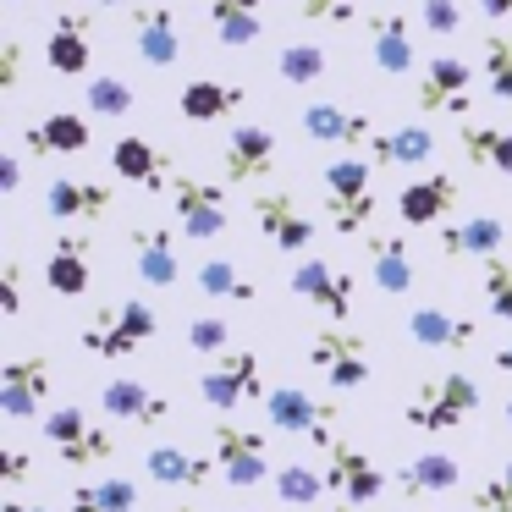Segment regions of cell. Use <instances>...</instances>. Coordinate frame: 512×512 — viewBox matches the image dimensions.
I'll use <instances>...</instances> for the list:
<instances>
[{
  "mask_svg": "<svg viewBox=\"0 0 512 512\" xmlns=\"http://www.w3.org/2000/svg\"><path fill=\"white\" fill-rule=\"evenodd\" d=\"M479 402H485L479 380L463 375V369H446V375H424L419 386H413L402 419H408L413 430H424V435H441V430H457V424L474 419Z\"/></svg>",
  "mask_w": 512,
  "mask_h": 512,
  "instance_id": "cell-1",
  "label": "cell"
},
{
  "mask_svg": "<svg viewBox=\"0 0 512 512\" xmlns=\"http://www.w3.org/2000/svg\"><path fill=\"white\" fill-rule=\"evenodd\" d=\"M160 320L155 309H149L144 298H122V303H105V309L89 314V325L78 331V347L94 358H105V364H122V358H133L144 342H155Z\"/></svg>",
  "mask_w": 512,
  "mask_h": 512,
  "instance_id": "cell-2",
  "label": "cell"
},
{
  "mask_svg": "<svg viewBox=\"0 0 512 512\" xmlns=\"http://www.w3.org/2000/svg\"><path fill=\"white\" fill-rule=\"evenodd\" d=\"M380 199H375V160L358 155H336L325 166V215L342 237H369Z\"/></svg>",
  "mask_w": 512,
  "mask_h": 512,
  "instance_id": "cell-3",
  "label": "cell"
},
{
  "mask_svg": "<svg viewBox=\"0 0 512 512\" xmlns=\"http://www.w3.org/2000/svg\"><path fill=\"white\" fill-rule=\"evenodd\" d=\"M199 397L210 402L215 413H237V408H254V402H265V358L248 353V347H232V353H221L210 369L199 375Z\"/></svg>",
  "mask_w": 512,
  "mask_h": 512,
  "instance_id": "cell-4",
  "label": "cell"
},
{
  "mask_svg": "<svg viewBox=\"0 0 512 512\" xmlns=\"http://www.w3.org/2000/svg\"><path fill=\"white\" fill-rule=\"evenodd\" d=\"M210 446H215V463H221V479L232 490H254V485H265V479H276L270 452H265V430H254V424L215 419Z\"/></svg>",
  "mask_w": 512,
  "mask_h": 512,
  "instance_id": "cell-5",
  "label": "cell"
},
{
  "mask_svg": "<svg viewBox=\"0 0 512 512\" xmlns=\"http://www.w3.org/2000/svg\"><path fill=\"white\" fill-rule=\"evenodd\" d=\"M39 424H45V441L56 446V457L67 468H89V463H111L116 457V435L100 430L83 408H50Z\"/></svg>",
  "mask_w": 512,
  "mask_h": 512,
  "instance_id": "cell-6",
  "label": "cell"
},
{
  "mask_svg": "<svg viewBox=\"0 0 512 512\" xmlns=\"http://www.w3.org/2000/svg\"><path fill=\"white\" fill-rule=\"evenodd\" d=\"M265 419H270V430H281V435H309L320 452L336 446V408L320 402V397H309L303 386H276L270 391Z\"/></svg>",
  "mask_w": 512,
  "mask_h": 512,
  "instance_id": "cell-7",
  "label": "cell"
},
{
  "mask_svg": "<svg viewBox=\"0 0 512 512\" xmlns=\"http://www.w3.org/2000/svg\"><path fill=\"white\" fill-rule=\"evenodd\" d=\"M56 386V364L45 353H12L0 364V413L6 419H39Z\"/></svg>",
  "mask_w": 512,
  "mask_h": 512,
  "instance_id": "cell-8",
  "label": "cell"
},
{
  "mask_svg": "<svg viewBox=\"0 0 512 512\" xmlns=\"http://www.w3.org/2000/svg\"><path fill=\"white\" fill-rule=\"evenodd\" d=\"M309 364L331 380V391H358L369 380V342L347 325H320L309 342Z\"/></svg>",
  "mask_w": 512,
  "mask_h": 512,
  "instance_id": "cell-9",
  "label": "cell"
},
{
  "mask_svg": "<svg viewBox=\"0 0 512 512\" xmlns=\"http://www.w3.org/2000/svg\"><path fill=\"white\" fill-rule=\"evenodd\" d=\"M171 210H177V232L193 237V243H210V237H221L226 226H232L221 182L182 177V171H177V182H171Z\"/></svg>",
  "mask_w": 512,
  "mask_h": 512,
  "instance_id": "cell-10",
  "label": "cell"
},
{
  "mask_svg": "<svg viewBox=\"0 0 512 512\" xmlns=\"http://www.w3.org/2000/svg\"><path fill=\"white\" fill-rule=\"evenodd\" d=\"M292 292L309 298L314 309L325 314V325H347V320H353V309H358L353 276H347L342 265H331V259H320V254H309V259L292 265Z\"/></svg>",
  "mask_w": 512,
  "mask_h": 512,
  "instance_id": "cell-11",
  "label": "cell"
},
{
  "mask_svg": "<svg viewBox=\"0 0 512 512\" xmlns=\"http://www.w3.org/2000/svg\"><path fill=\"white\" fill-rule=\"evenodd\" d=\"M254 226L276 254H292V259H303L309 243H314V215L281 188L276 193H254Z\"/></svg>",
  "mask_w": 512,
  "mask_h": 512,
  "instance_id": "cell-12",
  "label": "cell"
},
{
  "mask_svg": "<svg viewBox=\"0 0 512 512\" xmlns=\"http://www.w3.org/2000/svg\"><path fill=\"white\" fill-rule=\"evenodd\" d=\"M325 485H331V496L347 501V507H369V501L386 496L380 463L369 452H358L353 441H336L331 452H325Z\"/></svg>",
  "mask_w": 512,
  "mask_h": 512,
  "instance_id": "cell-13",
  "label": "cell"
},
{
  "mask_svg": "<svg viewBox=\"0 0 512 512\" xmlns=\"http://www.w3.org/2000/svg\"><path fill=\"white\" fill-rule=\"evenodd\" d=\"M474 100V67L463 56H430L419 72V111L424 116H468Z\"/></svg>",
  "mask_w": 512,
  "mask_h": 512,
  "instance_id": "cell-14",
  "label": "cell"
},
{
  "mask_svg": "<svg viewBox=\"0 0 512 512\" xmlns=\"http://www.w3.org/2000/svg\"><path fill=\"white\" fill-rule=\"evenodd\" d=\"M298 127H303V138H314V144H331V149H347V155L369 149V144H375V133H380V127L369 122L364 111H347V105H331V100L303 105Z\"/></svg>",
  "mask_w": 512,
  "mask_h": 512,
  "instance_id": "cell-15",
  "label": "cell"
},
{
  "mask_svg": "<svg viewBox=\"0 0 512 512\" xmlns=\"http://www.w3.org/2000/svg\"><path fill=\"white\" fill-rule=\"evenodd\" d=\"M221 171H226V182H237V188L270 177V171H276V133H270V127H254V122L232 127L226 144H221Z\"/></svg>",
  "mask_w": 512,
  "mask_h": 512,
  "instance_id": "cell-16",
  "label": "cell"
},
{
  "mask_svg": "<svg viewBox=\"0 0 512 512\" xmlns=\"http://www.w3.org/2000/svg\"><path fill=\"white\" fill-rule=\"evenodd\" d=\"M133 50L144 67H177L182 56V28H177V12L166 0H144L133 6Z\"/></svg>",
  "mask_w": 512,
  "mask_h": 512,
  "instance_id": "cell-17",
  "label": "cell"
},
{
  "mask_svg": "<svg viewBox=\"0 0 512 512\" xmlns=\"http://www.w3.org/2000/svg\"><path fill=\"white\" fill-rule=\"evenodd\" d=\"M111 166H116L122 182H133V188H144V193H171V182H177L171 155L155 149L149 138H138V133H122L111 144Z\"/></svg>",
  "mask_w": 512,
  "mask_h": 512,
  "instance_id": "cell-18",
  "label": "cell"
},
{
  "mask_svg": "<svg viewBox=\"0 0 512 512\" xmlns=\"http://www.w3.org/2000/svg\"><path fill=\"white\" fill-rule=\"evenodd\" d=\"M127 254H133V276L144 287H177L182 259H177V232L171 226H133Z\"/></svg>",
  "mask_w": 512,
  "mask_h": 512,
  "instance_id": "cell-19",
  "label": "cell"
},
{
  "mask_svg": "<svg viewBox=\"0 0 512 512\" xmlns=\"http://www.w3.org/2000/svg\"><path fill=\"white\" fill-rule=\"evenodd\" d=\"M100 408H105V419L138 424V430H155V424H166V419H171V402L160 397V391H149L144 380H133V375H116V380H105V391H100Z\"/></svg>",
  "mask_w": 512,
  "mask_h": 512,
  "instance_id": "cell-20",
  "label": "cell"
},
{
  "mask_svg": "<svg viewBox=\"0 0 512 512\" xmlns=\"http://www.w3.org/2000/svg\"><path fill=\"white\" fill-rule=\"evenodd\" d=\"M111 188L89 177H50L45 182V215L50 221H105L111 215Z\"/></svg>",
  "mask_w": 512,
  "mask_h": 512,
  "instance_id": "cell-21",
  "label": "cell"
},
{
  "mask_svg": "<svg viewBox=\"0 0 512 512\" xmlns=\"http://www.w3.org/2000/svg\"><path fill=\"white\" fill-rule=\"evenodd\" d=\"M457 210V177L446 171H430V177H413L408 188L397 193V215L402 226H435Z\"/></svg>",
  "mask_w": 512,
  "mask_h": 512,
  "instance_id": "cell-22",
  "label": "cell"
},
{
  "mask_svg": "<svg viewBox=\"0 0 512 512\" xmlns=\"http://www.w3.org/2000/svg\"><path fill=\"white\" fill-rule=\"evenodd\" d=\"M408 336L419 347H430V353H468V347H479V320L446 314V309H413Z\"/></svg>",
  "mask_w": 512,
  "mask_h": 512,
  "instance_id": "cell-23",
  "label": "cell"
},
{
  "mask_svg": "<svg viewBox=\"0 0 512 512\" xmlns=\"http://www.w3.org/2000/svg\"><path fill=\"white\" fill-rule=\"evenodd\" d=\"M89 281H94L89 237H83V232H61L56 248H50V259H45V287L56 292V298H83Z\"/></svg>",
  "mask_w": 512,
  "mask_h": 512,
  "instance_id": "cell-24",
  "label": "cell"
},
{
  "mask_svg": "<svg viewBox=\"0 0 512 512\" xmlns=\"http://www.w3.org/2000/svg\"><path fill=\"white\" fill-rule=\"evenodd\" d=\"M89 17L83 12H61L56 28H50L45 39V67L56 72V78H83L89 72Z\"/></svg>",
  "mask_w": 512,
  "mask_h": 512,
  "instance_id": "cell-25",
  "label": "cell"
},
{
  "mask_svg": "<svg viewBox=\"0 0 512 512\" xmlns=\"http://www.w3.org/2000/svg\"><path fill=\"white\" fill-rule=\"evenodd\" d=\"M369 50H375V67L386 72V78L413 72V28H408V17H402L397 6H386V12L369 17Z\"/></svg>",
  "mask_w": 512,
  "mask_h": 512,
  "instance_id": "cell-26",
  "label": "cell"
},
{
  "mask_svg": "<svg viewBox=\"0 0 512 512\" xmlns=\"http://www.w3.org/2000/svg\"><path fill=\"white\" fill-rule=\"evenodd\" d=\"M507 243V226L496 215H468V221H446L441 226V254L446 259H496Z\"/></svg>",
  "mask_w": 512,
  "mask_h": 512,
  "instance_id": "cell-27",
  "label": "cell"
},
{
  "mask_svg": "<svg viewBox=\"0 0 512 512\" xmlns=\"http://www.w3.org/2000/svg\"><path fill=\"white\" fill-rule=\"evenodd\" d=\"M369 160H375V166H397V171L430 166V160H435V133H430L424 122H408V127H391V133H375Z\"/></svg>",
  "mask_w": 512,
  "mask_h": 512,
  "instance_id": "cell-28",
  "label": "cell"
},
{
  "mask_svg": "<svg viewBox=\"0 0 512 512\" xmlns=\"http://www.w3.org/2000/svg\"><path fill=\"white\" fill-rule=\"evenodd\" d=\"M457 479H463V463H457L452 452H419L413 463L397 468V490L413 496V501L446 496V490H457Z\"/></svg>",
  "mask_w": 512,
  "mask_h": 512,
  "instance_id": "cell-29",
  "label": "cell"
},
{
  "mask_svg": "<svg viewBox=\"0 0 512 512\" xmlns=\"http://www.w3.org/2000/svg\"><path fill=\"white\" fill-rule=\"evenodd\" d=\"M89 116L78 111H50L45 122L23 127V144L34 149V155H83L89 149Z\"/></svg>",
  "mask_w": 512,
  "mask_h": 512,
  "instance_id": "cell-30",
  "label": "cell"
},
{
  "mask_svg": "<svg viewBox=\"0 0 512 512\" xmlns=\"http://www.w3.org/2000/svg\"><path fill=\"white\" fill-rule=\"evenodd\" d=\"M149 479L155 485H182V490H204L215 474H221V463L215 457H199V452H182V446H155V452L144 457Z\"/></svg>",
  "mask_w": 512,
  "mask_h": 512,
  "instance_id": "cell-31",
  "label": "cell"
},
{
  "mask_svg": "<svg viewBox=\"0 0 512 512\" xmlns=\"http://www.w3.org/2000/svg\"><path fill=\"white\" fill-rule=\"evenodd\" d=\"M369 270H375V287L391 292V298H402V292H413V254H408V237L397 232H369Z\"/></svg>",
  "mask_w": 512,
  "mask_h": 512,
  "instance_id": "cell-32",
  "label": "cell"
},
{
  "mask_svg": "<svg viewBox=\"0 0 512 512\" xmlns=\"http://www.w3.org/2000/svg\"><path fill=\"white\" fill-rule=\"evenodd\" d=\"M457 149L468 155V166L496 171V177H512V127L463 122V127H457Z\"/></svg>",
  "mask_w": 512,
  "mask_h": 512,
  "instance_id": "cell-33",
  "label": "cell"
},
{
  "mask_svg": "<svg viewBox=\"0 0 512 512\" xmlns=\"http://www.w3.org/2000/svg\"><path fill=\"white\" fill-rule=\"evenodd\" d=\"M243 100H248V94L237 89V83L193 78L188 89L177 94V116H182V122H193V127H204V122H221V116H232Z\"/></svg>",
  "mask_w": 512,
  "mask_h": 512,
  "instance_id": "cell-34",
  "label": "cell"
},
{
  "mask_svg": "<svg viewBox=\"0 0 512 512\" xmlns=\"http://www.w3.org/2000/svg\"><path fill=\"white\" fill-rule=\"evenodd\" d=\"M221 45H254L265 34V0H204Z\"/></svg>",
  "mask_w": 512,
  "mask_h": 512,
  "instance_id": "cell-35",
  "label": "cell"
},
{
  "mask_svg": "<svg viewBox=\"0 0 512 512\" xmlns=\"http://www.w3.org/2000/svg\"><path fill=\"white\" fill-rule=\"evenodd\" d=\"M138 507H144V490L122 474L89 479V485L72 490V512H138Z\"/></svg>",
  "mask_w": 512,
  "mask_h": 512,
  "instance_id": "cell-36",
  "label": "cell"
},
{
  "mask_svg": "<svg viewBox=\"0 0 512 512\" xmlns=\"http://www.w3.org/2000/svg\"><path fill=\"white\" fill-rule=\"evenodd\" d=\"M193 281H199V292L210 303H259V287L232 265V259H204V265L193 270Z\"/></svg>",
  "mask_w": 512,
  "mask_h": 512,
  "instance_id": "cell-37",
  "label": "cell"
},
{
  "mask_svg": "<svg viewBox=\"0 0 512 512\" xmlns=\"http://www.w3.org/2000/svg\"><path fill=\"white\" fill-rule=\"evenodd\" d=\"M270 485H276V496L287 501V507H314V501L331 490L325 485V468H309V463H281Z\"/></svg>",
  "mask_w": 512,
  "mask_h": 512,
  "instance_id": "cell-38",
  "label": "cell"
},
{
  "mask_svg": "<svg viewBox=\"0 0 512 512\" xmlns=\"http://www.w3.org/2000/svg\"><path fill=\"white\" fill-rule=\"evenodd\" d=\"M479 67H485V94L490 100L512 105V34H490L479 50Z\"/></svg>",
  "mask_w": 512,
  "mask_h": 512,
  "instance_id": "cell-39",
  "label": "cell"
},
{
  "mask_svg": "<svg viewBox=\"0 0 512 512\" xmlns=\"http://www.w3.org/2000/svg\"><path fill=\"white\" fill-rule=\"evenodd\" d=\"M325 67H331V61H325L320 45H281V56H276L281 83H292V89H309V83H320Z\"/></svg>",
  "mask_w": 512,
  "mask_h": 512,
  "instance_id": "cell-40",
  "label": "cell"
},
{
  "mask_svg": "<svg viewBox=\"0 0 512 512\" xmlns=\"http://www.w3.org/2000/svg\"><path fill=\"white\" fill-rule=\"evenodd\" d=\"M89 116H100V122H122V116H133V105H138V94L127 89L122 78H111V72H105V78H89Z\"/></svg>",
  "mask_w": 512,
  "mask_h": 512,
  "instance_id": "cell-41",
  "label": "cell"
},
{
  "mask_svg": "<svg viewBox=\"0 0 512 512\" xmlns=\"http://www.w3.org/2000/svg\"><path fill=\"white\" fill-rule=\"evenodd\" d=\"M479 292H485V309L496 314V320L512 325V259L496 254L485 259V276H479Z\"/></svg>",
  "mask_w": 512,
  "mask_h": 512,
  "instance_id": "cell-42",
  "label": "cell"
},
{
  "mask_svg": "<svg viewBox=\"0 0 512 512\" xmlns=\"http://www.w3.org/2000/svg\"><path fill=\"white\" fill-rule=\"evenodd\" d=\"M468 507L474 512H512V457L490 479H479V485L468 490Z\"/></svg>",
  "mask_w": 512,
  "mask_h": 512,
  "instance_id": "cell-43",
  "label": "cell"
},
{
  "mask_svg": "<svg viewBox=\"0 0 512 512\" xmlns=\"http://www.w3.org/2000/svg\"><path fill=\"white\" fill-rule=\"evenodd\" d=\"M188 347H193V353H204V358L232 353V325H226L221 314H199V320L188 325Z\"/></svg>",
  "mask_w": 512,
  "mask_h": 512,
  "instance_id": "cell-44",
  "label": "cell"
},
{
  "mask_svg": "<svg viewBox=\"0 0 512 512\" xmlns=\"http://www.w3.org/2000/svg\"><path fill=\"white\" fill-rule=\"evenodd\" d=\"M303 23H325V28H347L358 17V0H298Z\"/></svg>",
  "mask_w": 512,
  "mask_h": 512,
  "instance_id": "cell-45",
  "label": "cell"
},
{
  "mask_svg": "<svg viewBox=\"0 0 512 512\" xmlns=\"http://www.w3.org/2000/svg\"><path fill=\"white\" fill-rule=\"evenodd\" d=\"M419 17H424V28H430L435 39H452L457 28H463V12H457V0H424Z\"/></svg>",
  "mask_w": 512,
  "mask_h": 512,
  "instance_id": "cell-46",
  "label": "cell"
},
{
  "mask_svg": "<svg viewBox=\"0 0 512 512\" xmlns=\"http://www.w3.org/2000/svg\"><path fill=\"white\" fill-rule=\"evenodd\" d=\"M28 479H34V463H28V452L6 446V452H0V485L17 490V485H28Z\"/></svg>",
  "mask_w": 512,
  "mask_h": 512,
  "instance_id": "cell-47",
  "label": "cell"
},
{
  "mask_svg": "<svg viewBox=\"0 0 512 512\" xmlns=\"http://www.w3.org/2000/svg\"><path fill=\"white\" fill-rule=\"evenodd\" d=\"M0 314H23V265L6 259V276H0Z\"/></svg>",
  "mask_w": 512,
  "mask_h": 512,
  "instance_id": "cell-48",
  "label": "cell"
},
{
  "mask_svg": "<svg viewBox=\"0 0 512 512\" xmlns=\"http://www.w3.org/2000/svg\"><path fill=\"white\" fill-rule=\"evenodd\" d=\"M17 182H23V160H17V155H6V160H0V188H6V193H17Z\"/></svg>",
  "mask_w": 512,
  "mask_h": 512,
  "instance_id": "cell-49",
  "label": "cell"
},
{
  "mask_svg": "<svg viewBox=\"0 0 512 512\" xmlns=\"http://www.w3.org/2000/svg\"><path fill=\"white\" fill-rule=\"evenodd\" d=\"M479 12H485L490 23H512V0H479Z\"/></svg>",
  "mask_w": 512,
  "mask_h": 512,
  "instance_id": "cell-50",
  "label": "cell"
},
{
  "mask_svg": "<svg viewBox=\"0 0 512 512\" xmlns=\"http://www.w3.org/2000/svg\"><path fill=\"white\" fill-rule=\"evenodd\" d=\"M496 369H501V375H512V336L496 347Z\"/></svg>",
  "mask_w": 512,
  "mask_h": 512,
  "instance_id": "cell-51",
  "label": "cell"
},
{
  "mask_svg": "<svg viewBox=\"0 0 512 512\" xmlns=\"http://www.w3.org/2000/svg\"><path fill=\"white\" fill-rule=\"evenodd\" d=\"M0 512H45V507H28V501H17V496H6V501H0Z\"/></svg>",
  "mask_w": 512,
  "mask_h": 512,
  "instance_id": "cell-52",
  "label": "cell"
},
{
  "mask_svg": "<svg viewBox=\"0 0 512 512\" xmlns=\"http://www.w3.org/2000/svg\"><path fill=\"white\" fill-rule=\"evenodd\" d=\"M94 6H122V0H94Z\"/></svg>",
  "mask_w": 512,
  "mask_h": 512,
  "instance_id": "cell-53",
  "label": "cell"
},
{
  "mask_svg": "<svg viewBox=\"0 0 512 512\" xmlns=\"http://www.w3.org/2000/svg\"><path fill=\"white\" fill-rule=\"evenodd\" d=\"M325 512H347V501H342V507H325Z\"/></svg>",
  "mask_w": 512,
  "mask_h": 512,
  "instance_id": "cell-54",
  "label": "cell"
},
{
  "mask_svg": "<svg viewBox=\"0 0 512 512\" xmlns=\"http://www.w3.org/2000/svg\"><path fill=\"white\" fill-rule=\"evenodd\" d=\"M507 424H512V397H507Z\"/></svg>",
  "mask_w": 512,
  "mask_h": 512,
  "instance_id": "cell-55",
  "label": "cell"
},
{
  "mask_svg": "<svg viewBox=\"0 0 512 512\" xmlns=\"http://www.w3.org/2000/svg\"><path fill=\"white\" fill-rule=\"evenodd\" d=\"M171 512H193V507H171Z\"/></svg>",
  "mask_w": 512,
  "mask_h": 512,
  "instance_id": "cell-56",
  "label": "cell"
},
{
  "mask_svg": "<svg viewBox=\"0 0 512 512\" xmlns=\"http://www.w3.org/2000/svg\"><path fill=\"white\" fill-rule=\"evenodd\" d=\"M243 512H259V507H243Z\"/></svg>",
  "mask_w": 512,
  "mask_h": 512,
  "instance_id": "cell-57",
  "label": "cell"
}]
</instances>
